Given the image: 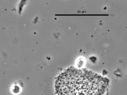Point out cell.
<instances>
[{"instance_id": "cell-1", "label": "cell", "mask_w": 127, "mask_h": 95, "mask_svg": "<svg viewBox=\"0 0 127 95\" xmlns=\"http://www.w3.org/2000/svg\"><path fill=\"white\" fill-rule=\"evenodd\" d=\"M107 85L106 79L90 71L69 69L58 77L57 95H102Z\"/></svg>"}]
</instances>
